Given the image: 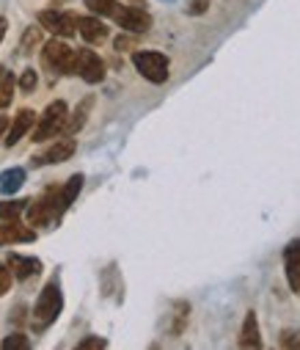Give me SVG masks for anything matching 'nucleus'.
I'll use <instances>...</instances> for the list:
<instances>
[{
    "mask_svg": "<svg viewBox=\"0 0 300 350\" xmlns=\"http://www.w3.org/2000/svg\"><path fill=\"white\" fill-rule=\"evenodd\" d=\"M61 309H64L61 287H58V282H50V284L42 290V295H39V301H36V306H33V314H31L33 331L42 334L44 328H50V325L58 320Z\"/></svg>",
    "mask_w": 300,
    "mask_h": 350,
    "instance_id": "f257e3e1",
    "label": "nucleus"
},
{
    "mask_svg": "<svg viewBox=\"0 0 300 350\" xmlns=\"http://www.w3.org/2000/svg\"><path fill=\"white\" fill-rule=\"evenodd\" d=\"M28 224L31 226H47L53 221H58L66 210L61 204V188H47L36 202H28Z\"/></svg>",
    "mask_w": 300,
    "mask_h": 350,
    "instance_id": "f03ea898",
    "label": "nucleus"
},
{
    "mask_svg": "<svg viewBox=\"0 0 300 350\" xmlns=\"http://www.w3.org/2000/svg\"><path fill=\"white\" fill-rule=\"evenodd\" d=\"M74 55H77V50H72L66 42H61L55 36L42 47V66L53 75H72L74 72Z\"/></svg>",
    "mask_w": 300,
    "mask_h": 350,
    "instance_id": "7ed1b4c3",
    "label": "nucleus"
},
{
    "mask_svg": "<svg viewBox=\"0 0 300 350\" xmlns=\"http://www.w3.org/2000/svg\"><path fill=\"white\" fill-rule=\"evenodd\" d=\"M66 116H69L66 103H61V100L50 103L47 111L39 116V124H36V130H33V141L42 144V141H47V138L61 135V133H64V124H66Z\"/></svg>",
    "mask_w": 300,
    "mask_h": 350,
    "instance_id": "20e7f679",
    "label": "nucleus"
},
{
    "mask_svg": "<svg viewBox=\"0 0 300 350\" xmlns=\"http://www.w3.org/2000/svg\"><path fill=\"white\" fill-rule=\"evenodd\" d=\"M133 64L141 72V77H146L149 83H165L168 80V58L163 53L154 50H135L133 53Z\"/></svg>",
    "mask_w": 300,
    "mask_h": 350,
    "instance_id": "39448f33",
    "label": "nucleus"
},
{
    "mask_svg": "<svg viewBox=\"0 0 300 350\" xmlns=\"http://www.w3.org/2000/svg\"><path fill=\"white\" fill-rule=\"evenodd\" d=\"M113 20L127 33H146L152 28V14L144 12V9H138V6H116Z\"/></svg>",
    "mask_w": 300,
    "mask_h": 350,
    "instance_id": "423d86ee",
    "label": "nucleus"
},
{
    "mask_svg": "<svg viewBox=\"0 0 300 350\" xmlns=\"http://www.w3.org/2000/svg\"><path fill=\"white\" fill-rule=\"evenodd\" d=\"M39 25L47 28L58 39H69V36L77 33V17L74 14H66V12H55V9L39 12Z\"/></svg>",
    "mask_w": 300,
    "mask_h": 350,
    "instance_id": "0eeeda50",
    "label": "nucleus"
},
{
    "mask_svg": "<svg viewBox=\"0 0 300 350\" xmlns=\"http://www.w3.org/2000/svg\"><path fill=\"white\" fill-rule=\"evenodd\" d=\"M74 72H77L85 83H103V80H105V61L99 58L94 50L83 47V50H77V55H74Z\"/></svg>",
    "mask_w": 300,
    "mask_h": 350,
    "instance_id": "6e6552de",
    "label": "nucleus"
},
{
    "mask_svg": "<svg viewBox=\"0 0 300 350\" xmlns=\"http://www.w3.org/2000/svg\"><path fill=\"white\" fill-rule=\"evenodd\" d=\"M74 149H77V144L66 135V138L50 144L42 154H36V157H33V165H55V163H64V160H69V157L74 154Z\"/></svg>",
    "mask_w": 300,
    "mask_h": 350,
    "instance_id": "1a4fd4ad",
    "label": "nucleus"
},
{
    "mask_svg": "<svg viewBox=\"0 0 300 350\" xmlns=\"http://www.w3.org/2000/svg\"><path fill=\"white\" fill-rule=\"evenodd\" d=\"M284 273L292 293H300V237L284 248Z\"/></svg>",
    "mask_w": 300,
    "mask_h": 350,
    "instance_id": "9d476101",
    "label": "nucleus"
},
{
    "mask_svg": "<svg viewBox=\"0 0 300 350\" xmlns=\"http://www.w3.org/2000/svg\"><path fill=\"white\" fill-rule=\"evenodd\" d=\"M33 124H36V113L31 111V108H23L17 116H14V122L9 124V133H6V146H17L31 130H33Z\"/></svg>",
    "mask_w": 300,
    "mask_h": 350,
    "instance_id": "9b49d317",
    "label": "nucleus"
},
{
    "mask_svg": "<svg viewBox=\"0 0 300 350\" xmlns=\"http://www.w3.org/2000/svg\"><path fill=\"white\" fill-rule=\"evenodd\" d=\"M77 33L88 42V44H103L108 39V25L99 20L96 14L94 17H77Z\"/></svg>",
    "mask_w": 300,
    "mask_h": 350,
    "instance_id": "f8f14e48",
    "label": "nucleus"
},
{
    "mask_svg": "<svg viewBox=\"0 0 300 350\" xmlns=\"http://www.w3.org/2000/svg\"><path fill=\"white\" fill-rule=\"evenodd\" d=\"M6 265H9L12 276L20 279V282H25V279H31V276H36V273L42 271V262H39V259H33V256H20V254H9Z\"/></svg>",
    "mask_w": 300,
    "mask_h": 350,
    "instance_id": "ddd939ff",
    "label": "nucleus"
},
{
    "mask_svg": "<svg viewBox=\"0 0 300 350\" xmlns=\"http://www.w3.org/2000/svg\"><path fill=\"white\" fill-rule=\"evenodd\" d=\"M36 232L31 226H23L17 221H6L0 226V245H14V243H33Z\"/></svg>",
    "mask_w": 300,
    "mask_h": 350,
    "instance_id": "4468645a",
    "label": "nucleus"
},
{
    "mask_svg": "<svg viewBox=\"0 0 300 350\" xmlns=\"http://www.w3.org/2000/svg\"><path fill=\"white\" fill-rule=\"evenodd\" d=\"M237 345H240V347H245V350H251V347H262V331H259V320H256V314H254V312H248V314H245Z\"/></svg>",
    "mask_w": 300,
    "mask_h": 350,
    "instance_id": "2eb2a0df",
    "label": "nucleus"
},
{
    "mask_svg": "<svg viewBox=\"0 0 300 350\" xmlns=\"http://www.w3.org/2000/svg\"><path fill=\"white\" fill-rule=\"evenodd\" d=\"M91 108H94V97H85L77 108H74V113L72 116H66V124H64V135H74V133H80L83 130V124H85V119H88V113H91Z\"/></svg>",
    "mask_w": 300,
    "mask_h": 350,
    "instance_id": "dca6fc26",
    "label": "nucleus"
},
{
    "mask_svg": "<svg viewBox=\"0 0 300 350\" xmlns=\"http://www.w3.org/2000/svg\"><path fill=\"white\" fill-rule=\"evenodd\" d=\"M25 185V168H6L3 174H0V193L3 196H12V193H17L20 188Z\"/></svg>",
    "mask_w": 300,
    "mask_h": 350,
    "instance_id": "f3484780",
    "label": "nucleus"
},
{
    "mask_svg": "<svg viewBox=\"0 0 300 350\" xmlns=\"http://www.w3.org/2000/svg\"><path fill=\"white\" fill-rule=\"evenodd\" d=\"M80 191H83V174H74V177H69V183L61 188V204H64V210H69L74 204V199H77Z\"/></svg>",
    "mask_w": 300,
    "mask_h": 350,
    "instance_id": "a211bd4d",
    "label": "nucleus"
},
{
    "mask_svg": "<svg viewBox=\"0 0 300 350\" xmlns=\"http://www.w3.org/2000/svg\"><path fill=\"white\" fill-rule=\"evenodd\" d=\"M25 204L23 199H12V202H0V221H17L23 213H25Z\"/></svg>",
    "mask_w": 300,
    "mask_h": 350,
    "instance_id": "6ab92c4d",
    "label": "nucleus"
},
{
    "mask_svg": "<svg viewBox=\"0 0 300 350\" xmlns=\"http://www.w3.org/2000/svg\"><path fill=\"white\" fill-rule=\"evenodd\" d=\"M14 89H17V80H14L12 72H6L3 83H0V111H6V108L12 105V100H14Z\"/></svg>",
    "mask_w": 300,
    "mask_h": 350,
    "instance_id": "aec40b11",
    "label": "nucleus"
},
{
    "mask_svg": "<svg viewBox=\"0 0 300 350\" xmlns=\"http://www.w3.org/2000/svg\"><path fill=\"white\" fill-rule=\"evenodd\" d=\"M85 6L96 17H113V12H116L119 3H116V0H85Z\"/></svg>",
    "mask_w": 300,
    "mask_h": 350,
    "instance_id": "412c9836",
    "label": "nucleus"
},
{
    "mask_svg": "<svg viewBox=\"0 0 300 350\" xmlns=\"http://www.w3.org/2000/svg\"><path fill=\"white\" fill-rule=\"evenodd\" d=\"M0 347H3V350H28L31 347V339L17 331V334H12V336H6L3 342H0Z\"/></svg>",
    "mask_w": 300,
    "mask_h": 350,
    "instance_id": "4be33fe9",
    "label": "nucleus"
},
{
    "mask_svg": "<svg viewBox=\"0 0 300 350\" xmlns=\"http://www.w3.org/2000/svg\"><path fill=\"white\" fill-rule=\"evenodd\" d=\"M42 42V28H28L25 33H23V42H20V50L28 55V53H33V47Z\"/></svg>",
    "mask_w": 300,
    "mask_h": 350,
    "instance_id": "5701e85b",
    "label": "nucleus"
},
{
    "mask_svg": "<svg viewBox=\"0 0 300 350\" xmlns=\"http://www.w3.org/2000/svg\"><path fill=\"white\" fill-rule=\"evenodd\" d=\"M278 345H281V347H286V350H295V347H300V331H292V328L281 331V336H278Z\"/></svg>",
    "mask_w": 300,
    "mask_h": 350,
    "instance_id": "b1692460",
    "label": "nucleus"
},
{
    "mask_svg": "<svg viewBox=\"0 0 300 350\" xmlns=\"http://www.w3.org/2000/svg\"><path fill=\"white\" fill-rule=\"evenodd\" d=\"M36 83H39V77H36L33 69H25V72L20 75V89H23L25 94H31V92L36 89Z\"/></svg>",
    "mask_w": 300,
    "mask_h": 350,
    "instance_id": "393cba45",
    "label": "nucleus"
},
{
    "mask_svg": "<svg viewBox=\"0 0 300 350\" xmlns=\"http://www.w3.org/2000/svg\"><path fill=\"white\" fill-rule=\"evenodd\" d=\"M12 282H14V276H12L9 265L6 262H0V295H6L12 290Z\"/></svg>",
    "mask_w": 300,
    "mask_h": 350,
    "instance_id": "a878e982",
    "label": "nucleus"
},
{
    "mask_svg": "<svg viewBox=\"0 0 300 350\" xmlns=\"http://www.w3.org/2000/svg\"><path fill=\"white\" fill-rule=\"evenodd\" d=\"M77 347L80 350H103V347H108V339H103V336H85Z\"/></svg>",
    "mask_w": 300,
    "mask_h": 350,
    "instance_id": "bb28decb",
    "label": "nucleus"
},
{
    "mask_svg": "<svg viewBox=\"0 0 300 350\" xmlns=\"http://www.w3.org/2000/svg\"><path fill=\"white\" fill-rule=\"evenodd\" d=\"M210 9V0H187V14L198 17V14H204Z\"/></svg>",
    "mask_w": 300,
    "mask_h": 350,
    "instance_id": "cd10ccee",
    "label": "nucleus"
},
{
    "mask_svg": "<svg viewBox=\"0 0 300 350\" xmlns=\"http://www.w3.org/2000/svg\"><path fill=\"white\" fill-rule=\"evenodd\" d=\"M113 44H116V50H130V47H135V39H130V36H119Z\"/></svg>",
    "mask_w": 300,
    "mask_h": 350,
    "instance_id": "c85d7f7f",
    "label": "nucleus"
},
{
    "mask_svg": "<svg viewBox=\"0 0 300 350\" xmlns=\"http://www.w3.org/2000/svg\"><path fill=\"white\" fill-rule=\"evenodd\" d=\"M9 124H12V119H9V116H0V141L6 138V133H9Z\"/></svg>",
    "mask_w": 300,
    "mask_h": 350,
    "instance_id": "c756f323",
    "label": "nucleus"
},
{
    "mask_svg": "<svg viewBox=\"0 0 300 350\" xmlns=\"http://www.w3.org/2000/svg\"><path fill=\"white\" fill-rule=\"evenodd\" d=\"M23 320H25V306H17L12 314V323H23Z\"/></svg>",
    "mask_w": 300,
    "mask_h": 350,
    "instance_id": "7c9ffc66",
    "label": "nucleus"
},
{
    "mask_svg": "<svg viewBox=\"0 0 300 350\" xmlns=\"http://www.w3.org/2000/svg\"><path fill=\"white\" fill-rule=\"evenodd\" d=\"M6 28H9V23H6L3 17H0V42H3V36H6Z\"/></svg>",
    "mask_w": 300,
    "mask_h": 350,
    "instance_id": "2f4dec72",
    "label": "nucleus"
},
{
    "mask_svg": "<svg viewBox=\"0 0 300 350\" xmlns=\"http://www.w3.org/2000/svg\"><path fill=\"white\" fill-rule=\"evenodd\" d=\"M6 72H9L6 66H0V83H3V77H6Z\"/></svg>",
    "mask_w": 300,
    "mask_h": 350,
    "instance_id": "473e14b6",
    "label": "nucleus"
}]
</instances>
